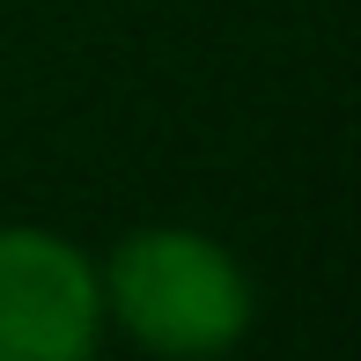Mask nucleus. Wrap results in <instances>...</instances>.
I'll list each match as a JSON object with an SVG mask.
<instances>
[{
  "label": "nucleus",
  "instance_id": "obj_1",
  "mask_svg": "<svg viewBox=\"0 0 361 361\" xmlns=\"http://www.w3.org/2000/svg\"><path fill=\"white\" fill-rule=\"evenodd\" d=\"M96 295H104V324L147 361H221L243 347L258 317L243 258L192 221L126 228L96 258Z\"/></svg>",
  "mask_w": 361,
  "mask_h": 361
},
{
  "label": "nucleus",
  "instance_id": "obj_2",
  "mask_svg": "<svg viewBox=\"0 0 361 361\" xmlns=\"http://www.w3.org/2000/svg\"><path fill=\"white\" fill-rule=\"evenodd\" d=\"M104 339L96 258L67 228L0 221V361H96Z\"/></svg>",
  "mask_w": 361,
  "mask_h": 361
}]
</instances>
